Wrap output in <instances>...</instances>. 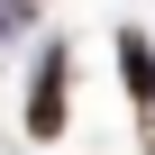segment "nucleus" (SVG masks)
Listing matches in <instances>:
<instances>
[{"label": "nucleus", "mask_w": 155, "mask_h": 155, "mask_svg": "<svg viewBox=\"0 0 155 155\" xmlns=\"http://www.w3.org/2000/svg\"><path fill=\"white\" fill-rule=\"evenodd\" d=\"M119 64H128V91H137V101H155V55H146V37H128V46H119Z\"/></svg>", "instance_id": "nucleus-1"}, {"label": "nucleus", "mask_w": 155, "mask_h": 155, "mask_svg": "<svg viewBox=\"0 0 155 155\" xmlns=\"http://www.w3.org/2000/svg\"><path fill=\"white\" fill-rule=\"evenodd\" d=\"M55 82H64V64H46V91H37V110H28V128H37V137H55V128H64V101H55Z\"/></svg>", "instance_id": "nucleus-2"}, {"label": "nucleus", "mask_w": 155, "mask_h": 155, "mask_svg": "<svg viewBox=\"0 0 155 155\" xmlns=\"http://www.w3.org/2000/svg\"><path fill=\"white\" fill-rule=\"evenodd\" d=\"M28 9H37V0H0V28H9V18H28Z\"/></svg>", "instance_id": "nucleus-3"}]
</instances>
